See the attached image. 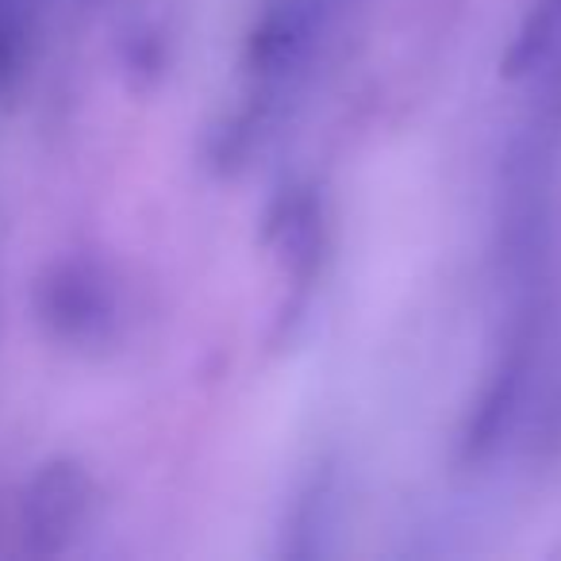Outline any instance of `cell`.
I'll return each instance as SVG.
<instances>
[{
	"mask_svg": "<svg viewBox=\"0 0 561 561\" xmlns=\"http://www.w3.org/2000/svg\"><path fill=\"white\" fill-rule=\"evenodd\" d=\"M331 507H335V473L328 466L312 469L305 484H300L297 500H293V523L285 530V553L297 558H312L320 553V538L331 530Z\"/></svg>",
	"mask_w": 561,
	"mask_h": 561,
	"instance_id": "1",
	"label": "cell"
}]
</instances>
